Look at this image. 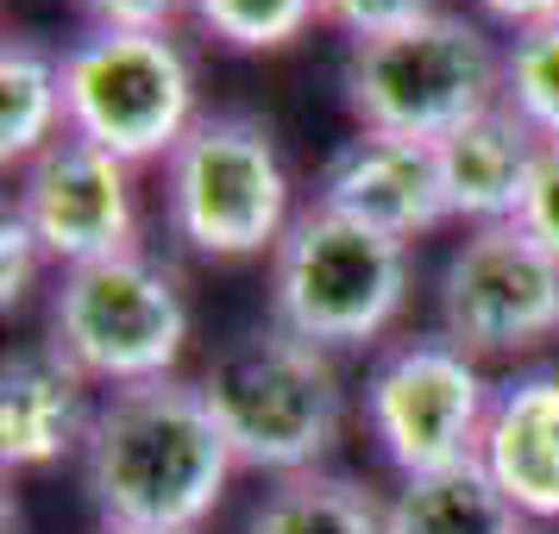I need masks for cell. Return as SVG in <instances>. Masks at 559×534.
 I'll return each instance as SVG.
<instances>
[{
    "instance_id": "obj_1",
    "label": "cell",
    "mask_w": 559,
    "mask_h": 534,
    "mask_svg": "<svg viewBox=\"0 0 559 534\" xmlns=\"http://www.w3.org/2000/svg\"><path fill=\"white\" fill-rule=\"evenodd\" d=\"M233 447L202 383H127L95 403L82 434V484L102 529L195 534L233 478Z\"/></svg>"
},
{
    "instance_id": "obj_2",
    "label": "cell",
    "mask_w": 559,
    "mask_h": 534,
    "mask_svg": "<svg viewBox=\"0 0 559 534\" xmlns=\"http://www.w3.org/2000/svg\"><path fill=\"white\" fill-rule=\"evenodd\" d=\"M202 396L227 434L233 459L283 478L314 472V459L340 440V422H346L333 358L277 321L214 353Z\"/></svg>"
},
{
    "instance_id": "obj_3",
    "label": "cell",
    "mask_w": 559,
    "mask_h": 534,
    "mask_svg": "<svg viewBox=\"0 0 559 534\" xmlns=\"http://www.w3.org/2000/svg\"><path fill=\"white\" fill-rule=\"evenodd\" d=\"M497 51L472 20L428 13L403 32L358 38L346 57V107L365 132L440 145L497 107Z\"/></svg>"
},
{
    "instance_id": "obj_4",
    "label": "cell",
    "mask_w": 559,
    "mask_h": 534,
    "mask_svg": "<svg viewBox=\"0 0 559 534\" xmlns=\"http://www.w3.org/2000/svg\"><path fill=\"white\" fill-rule=\"evenodd\" d=\"M403 296V239L358 227L321 202L283 227L277 264H271V302H277V328H289L296 340L321 346V353L328 346H365L396 321Z\"/></svg>"
},
{
    "instance_id": "obj_5",
    "label": "cell",
    "mask_w": 559,
    "mask_h": 534,
    "mask_svg": "<svg viewBox=\"0 0 559 534\" xmlns=\"http://www.w3.org/2000/svg\"><path fill=\"white\" fill-rule=\"evenodd\" d=\"M51 328L57 353L82 378L127 390V383L170 378L182 340H189V308H182V289L164 264H152L145 252H120L63 271Z\"/></svg>"
},
{
    "instance_id": "obj_6",
    "label": "cell",
    "mask_w": 559,
    "mask_h": 534,
    "mask_svg": "<svg viewBox=\"0 0 559 534\" xmlns=\"http://www.w3.org/2000/svg\"><path fill=\"white\" fill-rule=\"evenodd\" d=\"M170 221L207 258H252L289 227L277 139L252 114H202L170 152Z\"/></svg>"
},
{
    "instance_id": "obj_7",
    "label": "cell",
    "mask_w": 559,
    "mask_h": 534,
    "mask_svg": "<svg viewBox=\"0 0 559 534\" xmlns=\"http://www.w3.org/2000/svg\"><path fill=\"white\" fill-rule=\"evenodd\" d=\"M63 107L76 139L145 164L195 127V82L170 32H95L63 57Z\"/></svg>"
},
{
    "instance_id": "obj_8",
    "label": "cell",
    "mask_w": 559,
    "mask_h": 534,
    "mask_svg": "<svg viewBox=\"0 0 559 534\" xmlns=\"http://www.w3.org/2000/svg\"><path fill=\"white\" fill-rule=\"evenodd\" d=\"M365 415H371L383 459L403 478H415V472L478 459L484 422H490V390H484L465 346L408 340V346L378 358V371L365 383Z\"/></svg>"
},
{
    "instance_id": "obj_9",
    "label": "cell",
    "mask_w": 559,
    "mask_h": 534,
    "mask_svg": "<svg viewBox=\"0 0 559 534\" xmlns=\"http://www.w3.org/2000/svg\"><path fill=\"white\" fill-rule=\"evenodd\" d=\"M440 328L465 353H522L559 333V258L515 221L478 227L440 271Z\"/></svg>"
},
{
    "instance_id": "obj_10",
    "label": "cell",
    "mask_w": 559,
    "mask_h": 534,
    "mask_svg": "<svg viewBox=\"0 0 559 534\" xmlns=\"http://www.w3.org/2000/svg\"><path fill=\"white\" fill-rule=\"evenodd\" d=\"M132 164L88 139H57L51 152L26 164L13 214L32 227L45 258H63V271L95 264V258L132 252Z\"/></svg>"
},
{
    "instance_id": "obj_11",
    "label": "cell",
    "mask_w": 559,
    "mask_h": 534,
    "mask_svg": "<svg viewBox=\"0 0 559 534\" xmlns=\"http://www.w3.org/2000/svg\"><path fill=\"white\" fill-rule=\"evenodd\" d=\"M321 207H333V214H346L371 233H390V239H415V233L440 227L453 214L447 189H440L433 145L390 139V132H358L328 157Z\"/></svg>"
},
{
    "instance_id": "obj_12",
    "label": "cell",
    "mask_w": 559,
    "mask_h": 534,
    "mask_svg": "<svg viewBox=\"0 0 559 534\" xmlns=\"http://www.w3.org/2000/svg\"><path fill=\"white\" fill-rule=\"evenodd\" d=\"M478 459L497 478V490L522 509V522H554L559 515V371L515 378L490 403Z\"/></svg>"
},
{
    "instance_id": "obj_13",
    "label": "cell",
    "mask_w": 559,
    "mask_h": 534,
    "mask_svg": "<svg viewBox=\"0 0 559 534\" xmlns=\"http://www.w3.org/2000/svg\"><path fill=\"white\" fill-rule=\"evenodd\" d=\"M540 132L515 114V107H490L484 120L459 127L453 139H440L433 157H440V189H447V207L459 221H478V227H497V221H515L522 214V195H528V170L540 157Z\"/></svg>"
},
{
    "instance_id": "obj_14",
    "label": "cell",
    "mask_w": 559,
    "mask_h": 534,
    "mask_svg": "<svg viewBox=\"0 0 559 534\" xmlns=\"http://www.w3.org/2000/svg\"><path fill=\"white\" fill-rule=\"evenodd\" d=\"M82 371L70 358L45 353V346H26V353L7 358V371H0V459L13 465V472H26V465H51L57 453H70L82 447V434H88V396H82Z\"/></svg>"
},
{
    "instance_id": "obj_15",
    "label": "cell",
    "mask_w": 559,
    "mask_h": 534,
    "mask_svg": "<svg viewBox=\"0 0 559 534\" xmlns=\"http://www.w3.org/2000/svg\"><path fill=\"white\" fill-rule=\"evenodd\" d=\"M383 522L390 534H522V509L497 490L484 459H459V465L403 478Z\"/></svg>"
},
{
    "instance_id": "obj_16",
    "label": "cell",
    "mask_w": 559,
    "mask_h": 534,
    "mask_svg": "<svg viewBox=\"0 0 559 534\" xmlns=\"http://www.w3.org/2000/svg\"><path fill=\"white\" fill-rule=\"evenodd\" d=\"M57 120L70 127L63 63L51 51H38L32 38H7V51H0V157L32 164L38 152H51Z\"/></svg>"
},
{
    "instance_id": "obj_17",
    "label": "cell",
    "mask_w": 559,
    "mask_h": 534,
    "mask_svg": "<svg viewBox=\"0 0 559 534\" xmlns=\"http://www.w3.org/2000/svg\"><path fill=\"white\" fill-rule=\"evenodd\" d=\"M246 534H390L371 490L340 472H296L252 509Z\"/></svg>"
},
{
    "instance_id": "obj_18",
    "label": "cell",
    "mask_w": 559,
    "mask_h": 534,
    "mask_svg": "<svg viewBox=\"0 0 559 534\" xmlns=\"http://www.w3.org/2000/svg\"><path fill=\"white\" fill-rule=\"evenodd\" d=\"M189 13L233 51H283L321 20V0H189Z\"/></svg>"
},
{
    "instance_id": "obj_19",
    "label": "cell",
    "mask_w": 559,
    "mask_h": 534,
    "mask_svg": "<svg viewBox=\"0 0 559 534\" xmlns=\"http://www.w3.org/2000/svg\"><path fill=\"white\" fill-rule=\"evenodd\" d=\"M503 95L540 139H559V20L515 38L503 63Z\"/></svg>"
},
{
    "instance_id": "obj_20",
    "label": "cell",
    "mask_w": 559,
    "mask_h": 534,
    "mask_svg": "<svg viewBox=\"0 0 559 534\" xmlns=\"http://www.w3.org/2000/svg\"><path fill=\"white\" fill-rule=\"evenodd\" d=\"M433 0H321V20L340 32H353L358 38H383V32H403L415 20H428Z\"/></svg>"
},
{
    "instance_id": "obj_21",
    "label": "cell",
    "mask_w": 559,
    "mask_h": 534,
    "mask_svg": "<svg viewBox=\"0 0 559 534\" xmlns=\"http://www.w3.org/2000/svg\"><path fill=\"white\" fill-rule=\"evenodd\" d=\"M515 227H528L547 252L559 258V139L540 145L528 170V195H522V214H515Z\"/></svg>"
},
{
    "instance_id": "obj_22",
    "label": "cell",
    "mask_w": 559,
    "mask_h": 534,
    "mask_svg": "<svg viewBox=\"0 0 559 534\" xmlns=\"http://www.w3.org/2000/svg\"><path fill=\"white\" fill-rule=\"evenodd\" d=\"M38 239H32V227L7 207V221H0V302L13 308L20 296L32 289V271H38Z\"/></svg>"
},
{
    "instance_id": "obj_23",
    "label": "cell",
    "mask_w": 559,
    "mask_h": 534,
    "mask_svg": "<svg viewBox=\"0 0 559 534\" xmlns=\"http://www.w3.org/2000/svg\"><path fill=\"white\" fill-rule=\"evenodd\" d=\"M102 32H164L182 0H76Z\"/></svg>"
},
{
    "instance_id": "obj_24",
    "label": "cell",
    "mask_w": 559,
    "mask_h": 534,
    "mask_svg": "<svg viewBox=\"0 0 559 534\" xmlns=\"http://www.w3.org/2000/svg\"><path fill=\"white\" fill-rule=\"evenodd\" d=\"M484 13H497V20H509V26H522V32H534V26H554L559 20V0H478Z\"/></svg>"
},
{
    "instance_id": "obj_25",
    "label": "cell",
    "mask_w": 559,
    "mask_h": 534,
    "mask_svg": "<svg viewBox=\"0 0 559 534\" xmlns=\"http://www.w3.org/2000/svg\"><path fill=\"white\" fill-rule=\"evenodd\" d=\"M102 534H164V529H102Z\"/></svg>"
},
{
    "instance_id": "obj_26",
    "label": "cell",
    "mask_w": 559,
    "mask_h": 534,
    "mask_svg": "<svg viewBox=\"0 0 559 534\" xmlns=\"http://www.w3.org/2000/svg\"><path fill=\"white\" fill-rule=\"evenodd\" d=\"M522 534H547V529H534V522H522Z\"/></svg>"
}]
</instances>
